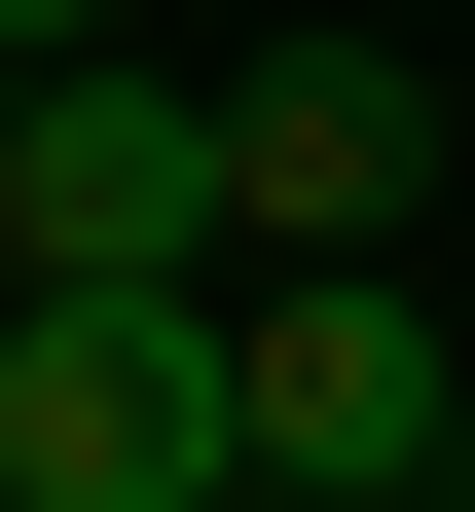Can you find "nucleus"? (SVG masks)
<instances>
[{"mask_svg": "<svg viewBox=\"0 0 475 512\" xmlns=\"http://www.w3.org/2000/svg\"><path fill=\"white\" fill-rule=\"evenodd\" d=\"M220 439L293 512H402V476H475V330L402 256H220Z\"/></svg>", "mask_w": 475, "mask_h": 512, "instance_id": "obj_1", "label": "nucleus"}, {"mask_svg": "<svg viewBox=\"0 0 475 512\" xmlns=\"http://www.w3.org/2000/svg\"><path fill=\"white\" fill-rule=\"evenodd\" d=\"M0 476H37V512H256L220 293H0Z\"/></svg>", "mask_w": 475, "mask_h": 512, "instance_id": "obj_2", "label": "nucleus"}, {"mask_svg": "<svg viewBox=\"0 0 475 512\" xmlns=\"http://www.w3.org/2000/svg\"><path fill=\"white\" fill-rule=\"evenodd\" d=\"M0 293H220V74H37L0 110Z\"/></svg>", "mask_w": 475, "mask_h": 512, "instance_id": "obj_3", "label": "nucleus"}, {"mask_svg": "<svg viewBox=\"0 0 475 512\" xmlns=\"http://www.w3.org/2000/svg\"><path fill=\"white\" fill-rule=\"evenodd\" d=\"M402 183H439V74L402 37H256L220 74V256H402Z\"/></svg>", "mask_w": 475, "mask_h": 512, "instance_id": "obj_4", "label": "nucleus"}, {"mask_svg": "<svg viewBox=\"0 0 475 512\" xmlns=\"http://www.w3.org/2000/svg\"><path fill=\"white\" fill-rule=\"evenodd\" d=\"M0 37H37V74H74V37H110V0H0Z\"/></svg>", "mask_w": 475, "mask_h": 512, "instance_id": "obj_5", "label": "nucleus"}, {"mask_svg": "<svg viewBox=\"0 0 475 512\" xmlns=\"http://www.w3.org/2000/svg\"><path fill=\"white\" fill-rule=\"evenodd\" d=\"M0 110H37V37H0Z\"/></svg>", "mask_w": 475, "mask_h": 512, "instance_id": "obj_6", "label": "nucleus"}, {"mask_svg": "<svg viewBox=\"0 0 475 512\" xmlns=\"http://www.w3.org/2000/svg\"><path fill=\"white\" fill-rule=\"evenodd\" d=\"M402 512H475V476H402Z\"/></svg>", "mask_w": 475, "mask_h": 512, "instance_id": "obj_7", "label": "nucleus"}, {"mask_svg": "<svg viewBox=\"0 0 475 512\" xmlns=\"http://www.w3.org/2000/svg\"><path fill=\"white\" fill-rule=\"evenodd\" d=\"M0 512H37V476H0Z\"/></svg>", "mask_w": 475, "mask_h": 512, "instance_id": "obj_8", "label": "nucleus"}]
</instances>
